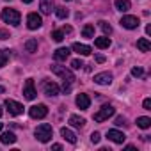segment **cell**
<instances>
[{
  "label": "cell",
  "instance_id": "obj_10",
  "mask_svg": "<svg viewBox=\"0 0 151 151\" xmlns=\"http://www.w3.org/2000/svg\"><path fill=\"white\" fill-rule=\"evenodd\" d=\"M43 89H45V94L46 96H57L59 91H60V87L55 82H50V80H45L43 82Z\"/></svg>",
  "mask_w": 151,
  "mask_h": 151
},
{
  "label": "cell",
  "instance_id": "obj_31",
  "mask_svg": "<svg viewBox=\"0 0 151 151\" xmlns=\"http://www.w3.org/2000/svg\"><path fill=\"white\" fill-rule=\"evenodd\" d=\"M100 139H101V135H100V132H93V133H91V142H94V144H98V142H100Z\"/></svg>",
  "mask_w": 151,
  "mask_h": 151
},
{
  "label": "cell",
  "instance_id": "obj_7",
  "mask_svg": "<svg viewBox=\"0 0 151 151\" xmlns=\"http://www.w3.org/2000/svg\"><path fill=\"white\" fill-rule=\"evenodd\" d=\"M23 96H25L27 100H34V98L37 96L36 87H34V80H32V78H27V80H25V86H23Z\"/></svg>",
  "mask_w": 151,
  "mask_h": 151
},
{
  "label": "cell",
  "instance_id": "obj_20",
  "mask_svg": "<svg viewBox=\"0 0 151 151\" xmlns=\"http://www.w3.org/2000/svg\"><path fill=\"white\" fill-rule=\"evenodd\" d=\"M114 6H116V9L121 11V13H126V11H130V7H132L130 0H116Z\"/></svg>",
  "mask_w": 151,
  "mask_h": 151
},
{
  "label": "cell",
  "instance_id": "obj_41",
  "mask_svg": "<svg viewBox=\"0 0 151 151\" xmlns=\"http://www.w3.org/2000/svg\"><path fill=\"white\" fill-rule=\"evenodd\" d=\"M2 93H4V87H2V86H0V94H2Z\"/></svg>",
  "mask_w": 151,
  "mask_h": 151
},
{
  "label": "cell",
  "instance_id": "obj_43",
  "mask_svg": "<svg viewBox=\"0 0 151 151\" xmlns=\"http://www.w3.org/2000/svg\"><path fill=\"white\" fill-rule=\"evenodd\" d=\"M0 132H2V123H0Z\"/></svg>",
  "mask_w": 151,
  "mask_h": 151
},
{
  "label": "cell",
  "instance_id": "obj_36",
  "mask_svg": "<svg viewBox=\"0 0 151 151\" xmlns=\"http://www.w3.org/2000/svg\"><path fill=\"white\" fill-rule=\"evenodd\" d=\"M94 59H96V62H100V64H101V62H105V57H103V55H96Z\"/></svg>",
  "mask_w": 151,
  "mask_h": 151
},
{
  "label": "cell",
  "instance_id": "obj_18",
  "mask_svg": "<svg viewBox=\"0 0 151 151\" xmlns=\"http://www.w3.org/2000/svg\"><path fill=\"white\" fill-rule=\"evenodd\" d=\"M69 48H57L55 50V53H53V57H55V60H66L68 57H69Z\"/></svg>",
  "mask_w": 151,
  "mask_h": 151
},
{
  "label": "cell",
  "instance_id": "obj_5",
  "mask_svg": "<svg viewBox=\"0 0 151 151\" xmlns=\"http://www.w3.org/2000/svg\"><path fill=\"white\" fill-rule=\"evenodd\" d=\"M46 114H48V109H46V105H43V103L32 105V107L29 109V116H30L32 119H43V117H46Z\"/></svg>",
  "mask_w": 151,
  "mask_h": 151
},
{
  "label": "cell",
  "instance_id": "obj_16",
  "mask_svg": "<svg viewBox=\"0 0 151 151\" xmlns=\"http://www.w3.org/2000/svg\"><path fill=\"white\" fill-rule=\"evenodd\" d=\"M60 135H62L69 144H77V135H75L69 128H60Z\"/></svg>",
  "mask_w": 151,
  "mask_h": 151
},
{
  "label": "cell",
  "instance_id": "obj_39",
  "mask_svg": "<svg viewBox=\"0 0 151 151\" xmlns=\"http://www.w3.org/2000/svg\"><path fill=\"white\" fill-rule=\"evenodd\" d=\"M146 34H147V36L151 34V25H147V27H146Z\"/></svg>",
  "mask_w": 151,
  "mask_h": 151
},
{
  "label": "cell",
  "instance_id": "obj_26",
  "mask_svg": "<svg viewBox=\"0 0 151 151\" xmlns=\"http://www.w3.org/2000/svg\"><path fill=\"white\" fill-rule=\"evenodd\" d=\"M9 60V50H0V68H4Z\"/></svg>",
  "mask_w": 151,
  "mask_h": 151
},
{
  "label": "cell",
  "instance_id": "obj_32",
  "mask_svg": "<svg viewBox=\"0 0 151 151\" xmlns=\"http://www.w3.org/2000/svg\"><path fill=\"white\" fill-rule=\"evenodd\" d=\"M132 75H133V77H142L144 71H142V68H133L132 69Z\"/></svg>",
  "mask_w": 151,
  "mask_h": 151
},
{
  "label": "cell",
  "instance_id": "obj_28",
  "mask_svg": "<svg viewBox=\"0 0 151 151\" xmlns=\"http://www.w3.org/2000/svg\"><path fill=\"white\" fill-rule=\"evenodd\" d=\"M57 18H60V20H64V18H68V14H69V11L66 9V7H57Z\"/></svg>",
  "mask_w": 151,
  "mask_h": 151
},
{
  "label": "cell",
  "instance_id": "obj_33",
  "mask_svg": "<svg viewBox=\"0 0 151 151\" xmlns=\"http://www.w3.org/2000/svg\"><path fill=\"white\" fill-rule=\"evenodd\" d=\"M9 37H11V34L6 29H0V39H9Z\"/></svg>",
  "mask_w": 151,
  "mask_h": 151
},
{
  "label": "cell",
  "instance_id": "obj_12",
  "mask_svg": "<svg viewBox=\"0 0 151 151\" xmlns=\"http://www.w3.org/2000/svg\"><path fill=\"white\" fill-rule=\"evenodd\" d=\"M94 82L100 84V86H110V84H112V73L105 71V73H98V75H94Z\"/></svg>",
  "mask_w": 151,
  "mask_h": 151
},
{
  "label": "cell",
  "instance_id": "obj_19",
  "mask_svg": "<svg viewBox=\"0 0 151 151\" xmlns=\"http://www.w3.org/2000/svg\"><path fill=\"white\" fill-rule=\"evenodd\" d=\"M0 140H2V144H14L16 142V135L13 133V132H4L2 133V137H0Z\"/></svg>",
  "mask_w": 151,
  "mask_h": 151
},
{
  "label": "cell",
  "instance_id": "obj_44",
  "mask_svg": "<svg viewBox=\"0 0 151 151\" xmlns=\"http://www.w3.org/2000/svg\"><path fill=\"white\" fill-rule=\"evenodd\" d=\"M66 2H71V0H66Z\"/></svg>",
  "mask_w": 151,
  "mask_h": 151
},
{
  "label": "cell",
  "instance_id": "obj_22",
  "mask_svg": "<svg viewBox=\"0 0 151 151\" xmlns=\"http://www.w3.org/2000/svg\"><path fill=\"white\" fill-rule=\"evenodd\" d=\"M137 48H139L140 52H149V48H151L149 39H147V37H140V39H137Z\"/></svg>",
  "mask_w": 151,
  "mask_h": 151
},
{
  "label": "cell",
  "instance_id": "obj_21",
  "mask_svg": "<svg viewBox=\"0 0 151 151\" xmlns=\"http://www.w3.org/2000/svg\"><path fill=\"white\" fill-rule=\"evenodd\" d=\"M69 124L71 126H75V128H82L84 124H86V119L84 117H80V116H69Z\"/></svg>",
  "mask_w": 151,
  "mask_h": 151
},
{
  "label": "cell",
  "instance_id": "obj_2",
  "mask_svg": "<svg viewBox=\"0 0 151 151\" xmlns=\"http://www.w3.org/2000/svg\"><path fill=\"white\" fill-rule=\"evenodd\" d=\"M2 20L6 22V23H9V25H20V20H22V14L16 11V9H4L2 11Z\"/></svg>",
  "mask_w": 151,
  "mask_h": 151
},
{
  "label": "cell",
  "instance_id": "obj_34",
  "mask_svg": "<svg viewBox=\"0 0 151 151\" xmlns=\"http://www.w3.org/2000/svg\"><path fill=\"white\" fill-rule=\"evenodd\" d=\"M142 107H144L146 110H151V100H149V98H146V100H144V103H142Z\"/></svg>",
  "mask_w": 151,
  "mask_h": 151
},
{
  "label": "cell",
  "instance_id": "obj_24",
  "mask_svg": "<svg viewBox=\"0 0 151 151\" xmlns=\"http://www.w3.org/2000/svg\"><path fill=\"white\" fill-rule=\"evenodd\" d=\"M137 126H139V128H142V130H147V128L151 126V119H149V117H146V116L137 117Z\"/></svg>",
  "mask_w": 151,
  "mask_h": 151
},
{
  "label": "cell",
  "instance_id": "obj_1",
  "mask_svg": "<svg viewBox=\"0 0 151 151\" xmlns=\"http://www.w3.org/2000/svg\"><path fill=\"white\" fill-rule=\"evenodd\" d=\"M34 135H36V139H37L39 142H48V140L52 139V135H53V130H52V126H50L48 123H43V124H39V126L36 128Z\"/></svg>",
  "mask_w": 151,
  "mask_h": 151
},
{
  "label": "cell",
  "instance_id": "obj_6",
  "mask_svg": "<svg viewBox=\"0 0 151 151\" xmlns=\"http://www.w3.org/2000/svg\"><path fill=\"white\" fill-rule=\"evenodd\" d=\"M121 27H124V29H128V30H133V29H137L139 25H140V20L137 18V16H123L121 18Z\"/></svg>",
  "mask_w": 151,
  "mask_h": 151
},
{
  "label": "cell",
  "instance_id": "obj_3",
  "mask_svg": "<svg viewBox=\"0 0 151 151\" xmlns=\"http://www.w3.org/2000/svg\"><path fill=\"white\" fill-rule=\"evenodd\" d=\"M116 114V109L112 107V105H103L96 114H94V121L96 123H103V121H107L109 117H112Z\"/></svg>",
  "mask_w": 151,
  "mask_h": 151
},
{
  "label": "cell",
  "instance_id": "obj_35",
  "mask_svg": "<svg viewBox=\"0 0 151 151\" xmlns=\"http://www.w3.org/2000/svg\"><path fill=\"white\" fill-rule=\"evenodd\" d=\"M124 121H126V119H124L123 116H119V117H116V124H117V126H123V124H124Z\"/></svg>",
  "mask_w": 151,
  "mask_h": 151
},
{
  "label": "cell",
  "instance_id": "obj_9",
  "mask_svg": "<svg viewBox=\"0 0 151 151\" xmlns=\"http://www.w3.org/2000/svg\"><path fill=\"white\" fill-rule=\"evenodd\" d=\"M43 25V20H41V16L37 14V13H30L29 16H27V27L30 29V30H36V29H39Z\"/></svg>",
  "mask_w": 151,
  "mask_h": 151
},
{
  "label": "cell",
  "instance_id": "obj_42",
  "mask_svg": "<svg viewBox=\"0 0 151 151\" xmlns=\"http://www.w3.org/2000/svg\"><path fill=\"white\" fill-rule=\"evenodd\" d=\"M0 117H2V107H0Z\"/></svg>",
  "mask_w": 151,
  "mask_h": 151
},
{
  "label": "cell",
  "instance_id": "obj_30",
  "mask_svg": "<svg viewBox=\"0 0 151 151\" xmlns=\"http://www.w3.org/2000/svg\"><path fill=\"white\" fill-rule=\"evenodd\" d=\"M71 68L73 69H80V68H84V62L80 59H75V60H71Z\"/></svg>",
  "mask_w": 151,
  "mask_h": 151
},
{
  "label": "cell",
  "instance_id": "obj_14",
  "mask_svg": "<svg viewBox=\"0 0 151 151\" xmlns=\"http://www.w3.org/2000/svg\"><path fill=\"white\" fill-rule=\"evenodd\" d=\"M71 50L73 52H77L78 55H91V46H87V45H82V43H73V46H71Z\"/></svg>",
  "mask_w": 151,
  "mask_h": 151
},
{
  "label": "cell",
  "instance_id": "obj_45",
  "mask_svg": "<svg viewBox=\"0 0 151 151\" xmlns=\"http://www.w3.org/2000/svg\"><path fill=\"white\" fill-rule=\"evenodd\" d=\"M6 2H9V0H6Z\"/></svg>",
  "mask_w": 151,
  "mask_h": 151
},
{
  "label": "cell",
  "instance_id": "obj_37",
  "mask_svg": "<svg viewBox=\"0 0 151 151\" xmlns=\"http://www.w3.org/2000/svg\"><path fill=\"white\" fill-rule=\"evenodd\" d=\"M52 149H55V151H60V149H62V146H60V144H53V146H52Z\"/></svg>",
  "mask_w": 151,
  "mask_h": 151
},
{
  "label": "cell",
  "instance_id": "obj_40",
  "mask_svg": "<svg viewBox=\"0 0 151 151\" xmlns=\"http://www.w3.org/2000/svg\"><path fill=\"white\" fill-rule=\"evenodd\" d=\"M22 2H23V4H30V2H32V0H22Z\"/></svg>",
  "mask_w": 151,
  "mask_h": 151
},
{
  "label": "cell",
  "instance_id": "obj_15",
  "mask_svg": "<svg viewBox=\"0 0 151 151\" xmlns=\"http://www.w3.org/2000/svg\"><path fill=\"white\" fill-rule=\"evenodd\" d=\"M39 9L43 14H52L53 11V0H39Z\"/></svg>",
  "mask_w": 151,
  "mask_h": 151
},
{
  "label": "cell",
  "instance_id": "obj_17",
  "mask_svg": "<svg viewBox=\"0 0 151 151\" xmlns=\"http://www.w3.org/2000/svg\"><path fill=\"white\" fill-rule=\"evenodd\" d=\"M94 46H96V48H100V50H103V48H109V46H110V37H109V36L96 37V39H94Z\"/></svg>",
  "mask_w": 151,
  "mask_h": 151
},
{
  "label": "cell",
  "instance_id": "obj_13",
  "mask_svg": "<svg viewBox=\"0 0 151 151\" xmlns=\"http://www.w3.org/2000/svg\"><path fill=\"white\" fill-rule=\"evenodd\" d=\"M75 101H77V107H78L80 110H87V109H89V105H91V98H89L87 94H84V93H80Z\"/></svg>",
  "mask_w": 151,
  "mask_h": 151
},
{
  "label": "cell",
  "instance_id": "obj_8",
  "mask_svg": "<svg viewBox=\"0 0 151 151\" xmlns=\"http://www.w3.org/2000/svg\"><path fill=\"white\" fill-rule=\"evenodd\" d=\"M6 107H7V110H9V114L11 116H20V114H23V105L22 103H18V101H14V100H6Z\"/></svg>",
  "mask_w": 151,
  "mask_h": 151
},
{
  "label": "cell",
  "instance_id": "obj_29",
  "mask_svg": "<svg viewBox=\"0 0 151 151\" xmlns=\"http://www.w3.org/2000/svg\"><path fill=\"white\" fill-rule=\"evenodd\" d=\"M52 37H53V41L60 43V41L64 39V32H62V30H53V32H52Z\"/></svg>",
  "mask_w": 151,
  "mask_h": 151
},
{
  "label": "cell",
  "instance_id": "obj_11",
  "mask_svg": "<svg viewBox=\"0 0 151 151\" xmlns=\"http://www.w3.org/2000/svg\"><path fill=\"white\" fill-rule=\"evenodd\" d=\"M107 139L112 140V142H116V144H123L124 139H126V135L123 132H119V130H109L107 132Z\"/></svg>",
  "mask_w": 151,
  "mask_h": 151
},
{
  "label": "cell",
  "instance_id": "obj_25",
  "mask_svg": "<svg viewBox=\"0 0 151 151\" xmlns=\"http://www.w3.org/2000/svg\"><path fill=\"white\" fill-rule=\"evenodd\" d=\"M82 36L84 37H94V25H86L84 29H82Z\"/></svg>",
  "mask_w": 151,
  "mask_h": 151
},
{
  "label": "cell",
  "instance_id": "obj_4",
  "mask_svg": "<svg viewBox=\"0 0 151 151\" xmlns=\"http://www.w3.org/2000/svg\"><path fill=\"white\" fill-rule=\"evenodd\" d=\"M52 71H53L55 75H59V77H60L64 82H69V84L75 82V75H73V71H69V69L64 68V66H52Z\"/></svg>",
  "mask_w": 151,
  "mask_h": 151
},
{
  "label": "cell",
  "instance_id": "obj_27",
  "mask_svg": "<svg viewBox=\"0 0 151 151\" xmlns=\"http://www.w3.org/2000/svg\"><path fill=\"white\" fill-rule=\"evenodd\" d=\"M100 29L103 30V34H105V36H110V34H112V27H110L107 22H100Z\"/></svg>",
  "mask_w": 151,
  "mask_h": 151
},
{
  "label": "cell",
  "instance_id": "obj_38",
  "mask_svg": "<svg viewBox=\"0 0 151 151\" xmlns=\"http://www.w3.org/2000/svg\"><path fill=\"white\" fill-rule=\"evenodd\" d=\"M62 32H64V34H69V32H71V27H64Z\"/></svg>",
  "mask_w": 151,
  "mask_h": 151
},
{
  "label": "cell",
  "instance_id": "obj_23",
  "mask_svg": "<svg viewBox=\"0 0 151 151\" xmlns=\"http://www.w3.org/2000/svg\"><path fill=\"white\" fill-rule=\"evenodd\" d=\"M25 50L29 52V53H36L37 52V39H27L25 41Z\"/></svg>",
  "mask_w": 151,
  "mask_h": 151
}]
</instances>
